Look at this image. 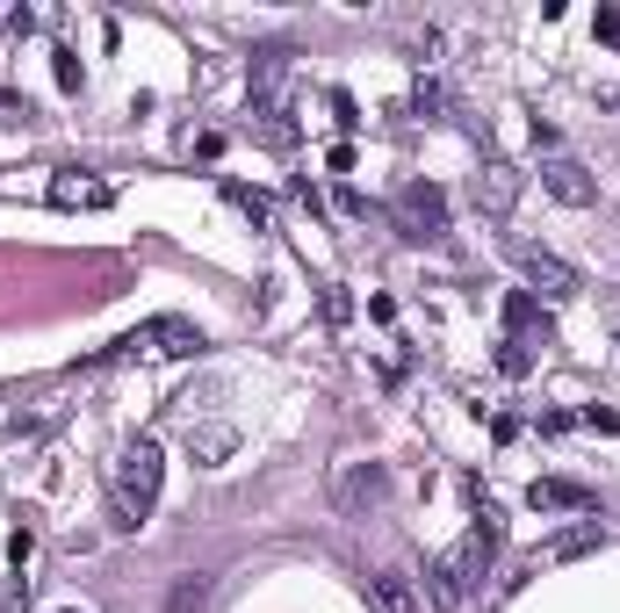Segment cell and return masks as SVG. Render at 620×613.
<instances>
[{"instance_id":"4fadbf2b","label":"cell","mask_w":620,"mask_h":613,"mask_svg":"<svg viewBox=\"0 0 620 613\" xmlns=\"http://www.w3.org/2000/svg\"><path fill=\"white\" fill-rule=\"evenodd\" d=\"M231 448H239V433H231V426H188V455L195 462H225Z\"/></svg>"},{"instance_id":"30bf717a","label":"cell","mask_w":620,"mask_h":613,"mask_svg":"<svg viewBox=\"0 0 620 613\" xmlns=\"http://www.w3.org/2000/svg\"><path fill=\"white\" fill-rule=\"evenodd\" d=\"M599 542H606V527H599V520H577V527H563L555 542H541V556H535V563H570V556H592Z\"/></svg>"},{"instance_id":"7a4b0ae2","label":"cell","mask_w":620,"mask_h":613,"mask_svg":"<svg viewBox=\"0 0 620 613\" xmlns=\"http://www.w3.org/2000/svg\"><path fill=\"white\" fill-rule=\"evenodd\" d=\"M498 520H491V506L477 512V527H469L462 542L448 548V556L433 563V599H440V606H455V599H469L483 585V570H491V556H498Z\"/></svg>"},{"instance_id":"3957f363","label":"cell","mask_w":620,"mask_h":613,"mask_svg":"<svg viewBox=\"0 0 620 613\" xmlns=\"http://www.w3.org/2000/svg\"><path fill=\"white\" fill-rule=\"evenodd\" d=\"M390 217H397V231H404V239H418V245L448 239V195L433 188V181H404V188H397V203H390Z\"/></svg>"},{"instance_id":"7c38bea8","label":"cell","mask_w":620,"mask_h":613,"mask_svg":"<svg viewBox=\"0 0 620 613\" xmlns=\"http://www.w3.org/2000/svg\"><path fill=\"white\" fill-rule=\"evenodd\" d=\"M469 195H477V210H505V203L519 195V181L505 174V166H483V174L469 181Z\"/></svg>"},{"instance_id":"9a60e30c","label":"cell","mask_w":620,"mask_h":613,"mask_svg":"<svg viewBox=\"0 0 620 613\" xmlns=\"http://www.w3.org/2000/svg\"><path fill=\"white\" fill-rule=\"evenodd\" d=\"M535 317H541L535 289H513V297H505V339H519V333H527V325H535Z\"/></svg>"},{"instance_id":"2e32d148","label":"cell","mask_w":620,"mask_h":613,"mask_svg":"<svg viewBox=\"0 0 620 613\" xmlns=\"http://www.w3.org/2000/svg\"><path fill=\"white\" fill-rule=\"evenodd\" d=\"M225 195H231V203H239L245 217H253V224H275V203H267V195H260V188H245V181H231Z\"/></svg>"},{"instance_id":"5b68a950","label":"cell","mask_w":620,"mask_h":613,"mask_svg":"<svg viewBox=\"0 0 620 613\" xmlns=\"http://www.w3.org/2000/svg\"><path fill=\"white\" fill-rule=\"evenodd\" d=\"M382 498H390V470L382 462H340V476H332V506L340 512H376Z\"/></svg>"},{"instance_id":"9c48e42d","label":"cell","mask_w":620,"mask_h":613,"mask_svg":"<svg viewBox=\"0 0 620 613\" xmlns=\"http://www.w3.org/2000/svg\"><path fill=\"white\" fill-rule=\"evenodd\" d=\"M368 599H376V613H426L418 606V585L404 578V570H376V578H368Z\"/></svg>"},{"instance_id":"7402d4cb","label":"cell","mask_w":620,"mask_h":613,"mask_svg":"<svg viewBox=\"0 0 620 613\" xmlns=\"http://www.w3.org/2000/svg\"><path fill=\"white\" fill-rule=\"evenodd\" d=\"M325 317H332V325H346V317H354V303H346V289H325Z\"/></svg>"},{"instance_id":"cb8c5ba5","label":"cell","mask_w":620,"mask_h":613,"mask_svg":"<svg viewBox=\"0 0 620 613\" xmlns=\"http://www.w3.org/2000/svg\"><path fill=\"white\" fill-rule=\"evenodd\" d=\"M58 613H80V606H58Z\"/></svg>"},{"instance_id":"d6986e66","label":"cell","mask_w":620,"mask_h":613,"mask_svg":"<svg viewBox=\"0 0 620 613\" xmlns=\"http://www.w3.org/2000/svg\"><path fill=\"white\" fill-rule=\"evenodd\" d=\"M8 556H15V570H30V556H36V527H15V542H8Z\"/></svg>"},{"instance_id":"6da1fadb","label":"cell","mask_w":620,"mask_h":613,"mask_svg":"<svg viewBox=\"0 0 620 613\" xmlns=\"http://www.w3.org/2000/svg\"><path fill=\"white\" fill-rule=\"evenodd\" d=\"M159 476H167V455H159V440H130L116 455V476H108V520L130 534V527L152 520L159 506Z\"/></svg>"},{"instance_id":"8fae6325","label":"cell","mask_w":620,"mask_h":613,"mask_svg":"<svg viewBox=\"0 0 620 613\" xmlns=\"http://www.w3.org/2000/svg\"><path fill=\"white\" fill-rule=\"evenodd\" d=\"M282 72H289V44H260L253 51V94L260 102H282Z\"/></svg>"},{"instance_id":"ba28073f","label":"cell","mask_w":620,"mask_h":613,"mask_svg":"<svg viewBox=\"0 0 620 613\" xmlns=\"http://www.w3.org/2000/svg\"><path fill=\"white\" fill-rule=\"evenodd\" d=\"M51 203H58V210H108L116 195H108V181H94V174H80V166H66V174L51 181Z\"/></svg>"},{"instance_id":"5bb4252c","label":"cell","mask_w":620,"mask_h":613,"mask_svg":"<svg viewBox=\"0 0 620 613\" xmlns=\"http://www.w3.org/2000/svg\"><path fill=\"white\" fill-rule=\"evenodd\" d=\"M209 606V578L195 570V578H173V592H167V613H203Z\"/></svg>"},{"instance_id":"44dd1931","label":"cell","mask_w":620,"mask_h":613,"mask_svg":"<svg viewBox=\"0 0 620 613\" xmlns=\"http://www.w3.org/2000/svg\"><path fill=\"white\" fill-rule=\"evenodd\" d=\"M332 116H340V130H354V123H361V108H354V94H346V88H332Z\"/></svg>"},{"instance_id":"8992f818","label":"cell","mask_w":620,"mask_h":613,"mask_svg":"<svg viewBox=\"0 0 620 613\" xmlns=\"http://www.w3.org/2000/svg\"><path fill=\"white\" fill-rule=\"evenodd\" d=\"M541 188H549L555 203H570V210H592V203H599V181H592L577 159H563V152L541 166Z\"/></svg>"},{"instance_id":"52a82bcc","label":"cell","mask_w":620,"mask_h":613,"mask_svg":"<svg viewBox=\"0 0 620 613\" xmlns=\"http://www.w3.org/2000/svg\"><path fill=\"white\" fill-rule=\"evenodd\" d=\"M527 506L535 512H599V490L570 484V476H535L527 484Z\"/></svg>"},{"instance_id":"ac0fdd59","label":"cell","mask_w":620,"mask_h":613,"mask_svg":"<svg viewBox=\"0 0 620 613\" xmlns=\"http://www.w3.org/2000/svg\"><path fill=\"white\" fill-rule=\"evenodd\" d=\"M577 426H592V433H620V412H613V404H585Z\"/></svg>"},{"instance_id":"603a6c76","label":"cell","mask_w":620,"mask_h":613,"mask_svg":"<svg viewBox=\"0 0 620 613\" xmlns=\"http://www.w3.org/2000/svg\"><path fill=\"white\" fill-rule=\"evenodd\" d=\"M592 30H599L606 44H620V8H599V22H592Z\"/></svg>"},{"instance_id":"277c9868","label":"cell","mask_w":620,"mask_h":613,"mask_svg":"<svg viewBox=\"0 0 620 613\" xmlns=\"http://www.w3.org/2000/svg\"><path fill=\"white\" fill-rule=\"evenodd\" d=\"M513 261H519V275L535 281V289H541L549 303H570L577 289H585V275H577V267H570L563 253H549V245H527V239H513Z\"/></svg>"},{"instance_id":"ffe728a7","label":"cell","mask_w":620,"mask_h":613,"mask_svg":"<svg viewBox=\"0 0 620 613\" xmlns=\"http://www.w3.org/2000/svg\"><path fill=\"white\" fill-rule=\"evenodd\" d=\"M80 80H87V72H80V58H72V51H58V88H66V94H80Z\"/></svg>"},{"instance_id":"e0dca14e","label":"cell","mask_w":620,"mask_h":613,"mask_svg":"<svg viewBox=\"0 0 620 613\" xmlns=\"http://www.w3.org/2000/svg\"><path fill=\"white\" fill-rule=\"evenodd\" d=\"M527 368H535V347H527V339H505L498 347V375H527Z\"/></svg>"}]
</instances>
